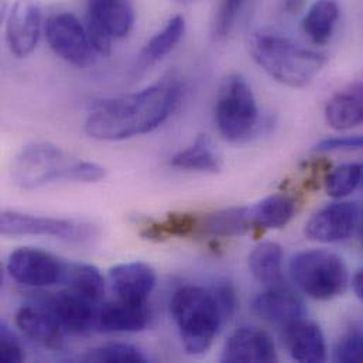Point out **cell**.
<instances>
[{"label":"cell","instance_id":"obj_1","mask_svg":"<svg viewBox=\"0 0 363 363\" xmlns=\"http://www.w3.org/2000/svg\"><path fill=\"white\" fill-rule=\"evenodd\" d=\"M180 98V82L169 77L139 92L101 101L85 122V133L101 142H121L150 133L173 115Z\"/></svg>","mask_w":363,"mask_h":363},{"label":"cell","instance_id":"obj_2","mask_svg":"<svg viewBox=\"0 0 363 363\" xmlns=\"http://www.w3.org/2000/svg\"><path fill=\"white\" fill-rule=\"evenodd\" d=\"M105 177V167L72 157L51 143L26 146L11 167V179L21 189H35L61 180L98 182Z\"/></svg>","mask_w":363,"mask_h":363},{"label":"cell","instance_id":"obj_3","mask_svg":"<svg viewBox=\"0 0 363 363\" xmlns=\"http://www.w3.org/2000/svg\"><path fill=\"white\" fill-rule=\"evenodd\" d=\"M249 45L256 64L273 79L290 88L310 85L328 61L325 54L274 33H253Z\"/></svg>","mask_w":363,"mask_h":363},{"label":"cell","instance_id":"obj_4","mask_svg":"<svg viewBox=\"0 0 363 363\" xmlns=\"http://www.w3.org/2000/svg\"><path fill=\"white\" fill-rule=\"evenodd\" d=\"M170 313L177 325L182 347L192 357L209 351L226 321L212 287H182L172 298Z\"/></svg>","mask_w":363,"mask_h":363},{"label":"cell","instance_id":"obj_5","mask_svg":"<svg viewBox=\"0 0 363 363\" xmlns=\"http://www.w3.org/2000/svg\"><path fill=\"white\" fill-rule=\"evenodd\" d=\"M290 274L304 294L318 301L340 297L350 286V272L344 259L321 249L297 253L290 262Z\"/></svg>","mask_w":363,"mask_h":363},{"label":"cell","instance_id":"obj_6","mask_svg":"<svg viewBox=\"0 0 363 363\" xmlns=\"http://www.w3.org/2000/svg\"><path fill=\"white\" fill-rule=\"evenodd\" d=\"M215 123L228 142L249 139L259 128V108L247 81L230 75L222 84L216 105Z\"/></svg>","mask_w":363,"mask_h":363},{"label":"cell","instance_id":"obj_7","mask_svg":"<svg viewBox=\"0 0 363 363\" xmlns=\"http://www.w3.org/2000/svg\"><path fill=\"white\" fill-rule=\"evenodd\" d=\"M0 232L6 236H52L72 243H85L95 236V226L75 219L37 216L17 211H3Z\"/></svg>","mask_w":363,"mask_h":363},{"label":"cell","instance_id":"obj_8","mask_svg":"<svg viewBox=\"0 0 363 363\" xmlns=\"http://www.w3.org/2000/svg\"><path fill=\"white\" fill-rule=\"evenodd\" d=\"M6 267L18 284L45 289L62 284L68 262L38 247H18L10 253Z\"/></svg>","mask_w":363,"mask_h":363},{"label":"cell","instance_id":"obj_9","mask_svg":"<svg viewBox=\"0 0 363 363\" xmlns=\"http://www.w3.org/2000/svg\"><path fill=\"white\" fill-rule=\"evenodd\" d=\"M44 33L50 48L65 62L85 68L94 61L96 52L89 41L86 27L72 13L51 16L45 21Z\"/></svg>","mask_w":363,"mask_h":363},{"label":"cell","instance_id":"obj_10","mask_svg":"<svg viewBox=\"0 0 363 363\" xmlns=\"http://www.w3.org/2000/svg\"><path fill=\"white\" fill-rule=\"evenodd\" d=\"M43 28L41 7L37 0H16L6 21V40L17 58L28 57L37 47Z\"/></svg>","mask_w":363,"mask_h":363},{"label":"cell","instance_id":"obj_11","mask_svg":"<svg viewBox=\"0 0 363 363\" xmlns=\"http://www.w3.org/2000/svg\"><path fill=\"white\" fill-rule=\"evenodd\" d=\"M357 202H335L317 211L306 223V235L320 243H335L348 239L359 222Z\"/></svg>","mask_w":363,"mask_h":363},{"label":"cell","instance_id":"obj_12","mask_svg":"<svg viewBox=\"0 0 363 363\" xmlns=\"http://www.w3.org/2000/svg\"><path fill=\"white\" fill-rule=\"evenodd\" d=\"M43 306L54 314L67 333L79 335L95 330L98 307L77 293L67 289L58 293H48L43 300Z\"/></svg>","mask_w":363,"mask_h":363},{"label":"cell","instance_id":"obj_13","mask_svg":"<svg viewBox=\"0 0 363 363\" xmlns=\"http://www.w3.org/2000/svg\"><path fill=\"white\" fill-rule=\"evenodd\" d=\"M250 307L256 317L280 328L306 317L303 300L283 284L259 293Z\"/></svg>","mask_w":363,"mask_h":363},{"label":"cell","instance_id":"obj_14","mask_svg":"<svg viewBox=\"0 0 363 363\" xmlns=\"http://www.w3.org/2000/svg\"><path fill=\"white\" fill-rule=\"evenodd\" d=\"M108 279L116 298L129 303H147L157 283L155 269L145 262L116 264L109 270Z\"/></svg>","mask_w":363,"mask_h":363},{"label":"cell","instance_id":"obj_15","mask_svg":"<svg viewBox=\"0 0 363 363\" xmlns=\"http://www.w3.org/2000/svg\"><path fill=\"white\" fill-rule=\"evenodd\" d=\"M222 362H277L273 340L262 330L242 327L232 333L223 345Z\"/></svg>","mask_w":363,"mask_h":363},{"label":"cell","instance_id":"obj_16","mask_svg":"<svg viewBox=\"0 0 363 363\" xmlns=\"http://www.w3.org/2000/svg\"><path fill=\"white\" fill-rule=\"evenodd\" d=\"M152 313L147 303H129L116 298L98 308L95 330L105 334L139 333L149 327Z\"/></svg>","mask_w":363,"mask_h":363},{"label":"cell","instance_id":"obj_17","mask_svg":"<svg viewBox=\"0 0 363 363\" xmlns=\"http://www.w3.org/2000/svg\"><path fill=\"white\" fill-rule=\"evenodd\" d=\"M284 347L290 357L301 363L327 361V342L318 324L301 318L283 328Z\"/></svg>","mask_w":363,"mask_h":363},{"label":"cell","instance_id":"obj_18","mask_svg":"<svg viewBox=\"0 0 363 363\" xmlns=\"http://www.w3.org/2000/svg\"><path fill=\"white\" fill-rule=\"evenodd\" d=\"M14 323L27 338L45 348L60 350L64 344L65 330L43 304L20 307L14 315Z\"/></svg>","mask_w":363,"mask_h":363},{"label":"cell","instance_id":"obj_19","mask_svg":"<svg viewBox=\"0 0 363 363\" xmlns=\"http://www.w3.org/2000/svg\"><path fill=\"white\" fill-rule=\"evenodd\" d=\"M325 121L335 130L363 125V77L340 89L325 106Z\"/></svg>","mask_w":363,"mask_h":363},{"label":"cell","instance_id":"obj_20","mask_svg":"<svg viewBox=\"0 0 363 363\" xmlns=\"http://www.w3.org/2000/svg\"><path fill=\"white\" fill-rule=\"evenodd\" d=\"M252 228L249 206H233L199 216L196 235L211 238L242 236Z\"/></svg>","mask_w":363,"mask_h":363},{"label":"cell","instance_id":"obj_21","mask_svg":"<svg viewBox=\"0 0 363 363\" xmlns=\"http://www.w3.org/2000/svg\"><path fill=\"white\" fill-rule=\"evenodd\" d=\"M86 17L101 23L113 38H123L133 28L135 9L130 0H88Z\"/></svg>","mask_w":363,"mask_h":363},{"label":"cell","instance_id":"obj_22","mask_svg":"<svg viewBox=\"0 0 363 363\" xmlns=\"http://www.w3.org/2000/svg\"><path fill=\"white\" fill-rule=\"evenodd\" d=\"M185 34V18L182 16L172 17L166 26L156 33L142 48L135 71H145L149 67L162 61L167 54H170L182 41Z\"/></svg>","mask_w":363,"mask_h":363},{"label":"cell","instance_id":"obj_23","mask_svg":"<svg viewBox=\"0 0 363 363\" xmlns=\"http://www.w3.org/2000/svg\"><path fill=\"white\" fill-rule=\"evenodd\" d=\"M296 213V201L286 194H273L249 206L252 226L262 229L284 228Z\"/></svg>","mask_w":363,"mask_h":363},{"label":"cell","instance_id":"obj_24","mask_svg":"<svg viewBox=\"0 0 363 363\" xmlns=\"http://www.w3.org/2000/svg\"><path fill=\"white\" fill-rule=\"evenodd\" d=\"M249 269L256 281L266 287L283 284V247L276 242L257 245L249 256Z\"/></svg>","mask_w":363,"mask_h":363},{"label":"cell","instance_id":"obj_25","mask_svg":"<svg viewBox=\"0 0 363 363\" xmlns=\"http://www.w3.org/2000/svg\"><path fill=\"white\" fill-rule=\"evenodd\" d=\"M172 166L186 172L216 174L222 170V159L208 135H199L186 149L172 157Z\"/></svg>","mask_w":363,"mask_h":363},{"label":"cell","instance_id":"obj_26","mask_svg":"<svg viewBox=\"0 0 363 363\" xmlns=\"http://www.w3.org/2000/svg\"><path fill=\"white\" fill-rule=\"evenodd\" d=\"M340 20L337 0H317L306 13L301 27L304 34L317 45H325L334 35Z\"/></svg>","mask_w":363,"mask_h":363},{"label":"cell","instance_id":"obj_27","mask_svg":"<svg viewBox=\"0 0 363 363\" xmlns=\"http://www.w3.org/2000/svg\"><path fill=\"white\" fill-rule=\"evenodd\" d=\"M67 290L99 304L105 294V279L101 270L86 263H69L62 280Z\"/></svg>","mask_w":363,"mask_h":363},{"label":"cell","instance_id":"obj_28","mask_svg":"<svg viewBox=\"0 0 363 363\" xmlns=\"http://www.w3.org/2000/svg\"><path fill=\"white\" fill-rule=\"evenodd\" d=\"M199 216L195 213H169L160 222L146 225L140 232L149 240H166L169 238H185L196 235Z\"/></svg>","mask_w":363,"mask_h":363},{"label":"cell","instance_id":"obj_29","mask_svg":"<svg viewBox=\"0 0 363 363\" xmlns=\"http://www.w3.org/2000/svg\"><path fill=\"white\" fill-rule=\"evenodd\" d=\"M363 182V164L350 163L334 169L327 180L325 189L333 198H345L355 192Z\"/></svg>","mask_w":363,"mask_h":363},{"label":"cell","instance_id":"obj_30","mask_svg":"<svg viewBox=\"0 0 363 363\" xmlns=\"http://www.w3.org/2000/svg\"><path fill=\"white\" fill-rule=\"evenodd\" d=\"M86 362L99 363H145L147 358L135 345L130 344H108L91 350L82 357Z\"/></svg>","mask_w":363,"mask_h":363},{"label":"cell","instance_id":"obj_31","mask_svg":"<svg viewBox=\"0 0 363 363\" xmlns=\"http://www.w3.org/2000/svg\"><path fill=\"white\" fill-rule=\"evenodd\" d=\"M246 0H220L213 23L212 35L216 41H225L233 31L238 17Z\"/></svg>","mask_w":363,"mask_h":363},{"label":"cell","instance_id":"obj_32","mask_svg":"<svg viewBox=\"0 0 363 363\" xmlns=\"http://www.w3.org/2000/svg\"><path fill=\"white\" fill-rule=\"evenodd\" d=\"M335 362H363V334H350L338 341L334 350Z\"/></svg>","mask_w":363,"mask_h":363},{"label":"cell","instance_id":"obj_33","mask_svg":"<svg viewBox=\"0 0 363 363\" xmlns=\"http://www.w3.org/2000/svg\"><path fill=\"white\" fill-rule=\"evenodd\" d=\"M85 27H86L88 37L94 51L102 57H108L112 51V41H113L112 34L101 23L89 17H86Z\"/></svg>","mask_w":363,"mask_h":363},{"label":"cell","instance_id":"obj_34","mask_svg":"<svg viewBox=\"0 0 363 363\" xmlns=\"http://www.w3.org/2000/svg\"><path fill=\"white\" fill-rule=\"evenodd\" d=\"M24 359V352L9 327L1 323L0 327V361L4 363H18Z\"/></svg>","mask_w":363,"mask_h":363},{"label":"cell","instance_id":"obj_35","mask_svg":"<svg viewBox=\"0 0 363 363\" xmlns=\"http://www.w3.org/2000/svg\"><path fill=\"white\" fill-rule=\"evenodd\" d=\"M363 149V135L345 136V138H330L315 145V152H351Z\"/></svg>","mask_w":363,"mask_h":363},{"label":"cell","instance_id":"obj_36","mask_svg":"<svg viewBox=\"0 0 363 363\" xmlns=\"http://www.w3.org/2000/svg\"><path fill=\"white\" fill-rule=\"evenodd\" d=\"M212 290L226 321L230 320L238 308V298L233 287L229 283H220L213 286Z\"/></svg>","mask_w":363,"mask_h":363},{"label":"cell","instance_id":"obj_37","mask_svg":"<svg viewBox=\"0 0 363 363\" xmlns=\"http://www.w3.org/2000/svg\"><path fill=\"white\" fill-rule=\"evenodd\" d=\"M283 7H284L286 13L294 14V13H298L300 10H303L304 0H284Z\"/></svg>","mask_w":363,"mask_h":363},{"label":"cell","instance_id":"obj_38","mask_svg":"<svg viewBox=\"0 0 363 363\" xmlns=\"http://www.w3.org/2000/svg\"><path fill=\"white\" fill-rule=\"evenodd\" d=\"M352 287H354V291L357 293V296L363 301V267H361L357 272V274L354 276Z\"/></svg>","mask_w":363,"mask_h":363},{"label":"cell","instance_id":"obj_39","mask_svg":"<svg viewBox=\"0 0 363 363\" xmlns=\"http://www.w3.org/2000/svg\"><path fill=\"white\" fill-rule=\"evenodd\" d=\"M177 1L182 3V4H192V3H196L199 0H177Z\"/></svg>","mask_w":363,"mask_h":363},{"label":"cell","instance_id":"obj_40","mask_svg":"<svg viewBox=\"0 0 363 363\" xmlns=\"http://www.w3.org/2000/svg\"><path fill=\"white\" fill-rule=\"evenodd\" d=\"M362 242H363V223H362Z\"/></svg>","mask_w":363,"mask_h":363}]
</instances>
